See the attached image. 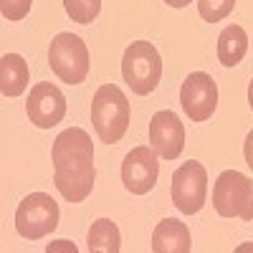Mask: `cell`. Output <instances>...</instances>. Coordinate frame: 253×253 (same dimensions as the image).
Segmentation results:
<instances>
[{
  "label": "cell",
  "mask_w": 253,
  "mask_h": 253,
  "mask_svg": "<svg viewBox=\"0 0 253 253\" xmlns=\"http://www.w3.org/2000/svg\"><path fill=\"white\" fill-rule=\"evenodd\" d=\"M26 112L38 129H51V126H56L66 117V99H63L61 89L53 86L51 81H41L31 89Z\"/></svg>",
  "instance_id": "cell-10"
},
{
  "label": "cell",
  "mask_w": 253,
  "mask_h": 253,
  "mask_svg": "<svg viewBox=\"0 0 253 253\" xmlns=\"http://www.w3.org/2000/svg\"><path fill=\"white\" fill-rule=\"evenodd\" d=\"M155 147H134L122 162V182L132 195H147L157 185L160 162Z\"/></svg>",
  "instance_id": "cell-9"
},
{
  "label": "cell",
  "mask_w": 253,
  "mask_h": 253,
  "mask_svg": "<svg viewBox=\"0 0 253 253\" xmlns=\"http://www.w3.org/2000/svg\"><path fill=\"white\" fill-rule=\"evenodd\" d=\"M89 48L74 33H58L48 46V66L66 84H81L89 74Z\"/></svg>",
  "instance_id": "cell-5"
},
{
  "label": "cell",
  "mask_w": 253,
  "mask_h": 253,
  "mask_svg": "<svg viewBox=\"0 0 253 253\" xmlns=\"http://www.w3.org/2000/svg\"><path fill=\"white\" fill-rule=\"evenodd\" d=\"M213 205L223 218L253 220V180L238 170H225L213 185Z\"/></svg>",
  "instance_id": "cell-4"
},
{
  "label": "cell",
  "mask_w": 253,
  "mask_h": 253,
  "mask_svg": "<svg viewBox=\"0 0 253 253\" xmlns=\"http://www.w3.org/2000/svg\"><path fill=\"white\" fill-rule=\"evenodd\" d=\"M129 117H132L129 99L124 96L119 86L104 84L96 89L91 99V122L101 142L117 144L129 129Z\"/></svg>",
  "instance_id": "cell-2"
},
{
  "label": "cell",
  "mask_w": 253,
  "mask_h": 253,
  "mask_svg": "<svg viewBox=\"0 0 253 253\" xmlns=\"http://www.w3.org/2000/svg\"><path fill=\"white\" fill-rule=\"evenodd\" d=\"M170 195H172V203L177 205L180 213H185V215L200 213L203 205H205V195H208V172H205V167L195 160L182 162L172 172Z\"/></svg>",
  "instance_id": "cell-7"
},
{
  "label": "cell",
  "mask_w": 253,
  "mask_h": 253,
  "mask_svg": "<svg viewBox=\"0 0 253 253\" xmlns=\"http://www.w3.org/2000/svg\"><path fill=\"white\" fill-rule=\"evenodd\" d=\"M150 142L155 147V152L162 160H175L180 157L182 147H185V126L177 119L175 112L162 109L157 114H152L150 122Z\"/></svg>",
  "instance_id": "cell-11"
},
{
  "label": "cell",
  "mask_w": 253,
  "mask_h": 253,
  "mask_svg": "<svg viewBox=\"0 0 253 253\" xmlns=\"http://www.w3.org/2000/svg\"><path fill=\"white\" fill-rule=\"evenodd\" d=\"M56 248H63V251H71V253H76V246H74V243H69V241H56V243H51L46 251L51 253V251H56Z\"/></svg>",
  "instance_id": "cell-20"
},
{
  "label": "cell",
  "mask_w": 253,
  "mask_h": 253,
  "mask_svg": "<svg viewBox=\"0 0 253 253\" xmlns=\"http://www.w3.org/2000/svg\"><path fill=\"white\" fill-rule=\"evenodd\" d=\"M180 104L193 122H208L218 107V86L213 76L205 71L190 74L180 86Z\"/></svg>",
  "instance_id": "cell-8"
},
{
  "label": "cell",
  "mask_w": 253,
  "mask_h": 253,
  "mask_svg": "<svg viewBox=\"0 0 253 253\" xmlns=\"http://www.w3.org/2000/svg\"><path fill=\"white\" fill-rule=\"evenodd\" d=\"M243 157H246V165L253 170V129L248 132V137L243 142Z\"/></svg>",
  "instance_id": "cell-19"
},
{
  "label": "cell",
  "mask_w": 253,
  "mask_h": 253,
  "mask_svg": "<svg viewBox=\"0 0 253 253\" xmlns=\"http://www.w3.org/2000/svg\"><path fill=\"white\" fill-rule=\"evenodd\" d=\"M63 8H66L74 23L86 26L91 20H96V15L101 13V0H63Z\"/></svg>",
  "instance_id": "cell-16"
},
{
  "label": "cell",
  "mask_w": 253,
  "mask_h": 253,
  "mask_svg": "<svg viewBox=\"0 0 253 253\" xmlns=\"http://www.w3.org/2000/svg\"><path fill=\"white\" fill-rule=\"evenodd\" d=\"M248 51V33L241 26H228L223 28V33L218 36V61L225 69H233L243 61Z\"/></svg>",
  "instance_id": "cell-14"
},
{
  "label": "cell",
  "mask_w": 253,
  "mask_h": 253,
  "mask_svg": "<svg viewBox=\"0 0 253 253\" xmlns=\"http://www.w3.org/2000/svg\"><path fill=\"white\" fill-rule=\"evenodd\" d=\"M31 81V71L23 56L5 53L0 58V91L3 96H20Z\"/></svg>",
  "instance_id": "cell-13"
},
{
  "label": "cell",
  "mask_w": 253,
  "mask_h": 253,
  "mask_svg": "<svg viewBox=\"0 0 253 253\" xmlns=\"http://www.w3.org/2000/svg\"><path fill=\"white\" fill-rule=\"evenodd\" d=\"M165 3L170 5V8H185V5L193 3V0H165Z\"/></svg>",
  "instance_id": "cell-21"
},
{
  "label": "cell",
  "mask_w": 253,
  "mask_h": 253,
  "mask_svg": "<svg viewBox=\"0 0 253 253\" xmlns=\"http://www.w3.org/2000/svg\"><path fill=\"white\" fill-rule=\"evenodd\" d=\"M248 107L253 109V79H251V84H248Z\"/></svg>",
  "instance_id": "cell-22"
},
{
  "label": "cell",
  "mask_w": 253,
  "mask_h": 253,
  "mask_svg": "<svg viewBox=\"0 0 253 253\" xmlns=\"http://www.w3.org/2000/svg\"><path fill=\"white\" fill-rule=\"evenodd\" d=\"M190 248H193L190 230L182 220L165 218L152 230V251L155 253H187Z\"/></svg>",
  "instance_id": "cell-12"
},
{
  "label": "cell",
  "mask_w": 253,
  "mask_h": 253,
  "mask_svg": "<svg viewBox=\"0 0 253 253\" xmlns=\"http://www.w3.org/2000/svg\"><path fill=\"white\" fill-rule=\"evenodd\" d=\"M58 225V203L46 193H31L15 210V230L28 241L46 238Z\"/></svg>",
  "instance_id": "cell-6"
},
{
  "label": "cell",
  "mask_w": 253,
  "mask_h": 253,
  "mask_svg": "<svg viewBox=\"0 0 253 253\" xmlns=\"http://www.w3.org/2000/svg\"><path fill=\"white\" fill-rule=\"evenodd\" d=\"M86 243H89V253H119L122 236L117 223L109 218H99L96 223H91Z\"/></svg>",
  "instance_id": "cell-15"
},
{
  "label": "cell",
  "mask_w": 253,
  "mask_h": 253,
  "mask_svg": "<svg viewBox=\"0 0 253 253\" xmlns=\"http://www.w3.org/2000/svg\"><path fill=\"white\" fill-rule=\"evenodd\" d=\"M233 5H236V0H198V13L208 23H218L225 15H230Z\"/></svg>",
  "instance_id": "cell-17"
},
{
  "label": "cell",
  "mask_w": 253,
  "mask_h": 253,
  "mask_svg": "<svg viewBox=\"0 0 253 253\" xmlns=\"http://www.w3.org/2000/svg\"><path fill=\"white\" fill-rule=\"evenodd\" d=\"M122 76L137 96H147L162 79V58L150 41H132L122 56Z\"/></svg>",
  "instance_id": "cell-3"
},
{
  "label": "cell",
  "mask_w": 253,
  "mask_h": 253,
  "mask_svg": "<svg viewBox=\"0 0 253 253\" xmlns=\"http://www.w3.org/2000/svg\"><path fill=\"white\" fill-rule=\"evenodd\" d=\"M33 0H0V10L5 20H23L31 13Z\"/></svg>",
  "instance_id": "cell-18"
},
{
  "label": "cell",
  "mask_w": 253,
  "mask_h": 253,
  "mask_svg": "<svg viewBox=\"0 0 253 253\" xmlns=\"http://www.w3.org/2000/svg\"><path fill=\"white\" fill-rule=\"evenodd\" d=\"M51 162L53 185L69 203H81L91 195L96 180L94 144L81 126H71L53 139Z\"/></svg>",
  "instance_id": "cell-1"
}]
</instances>
